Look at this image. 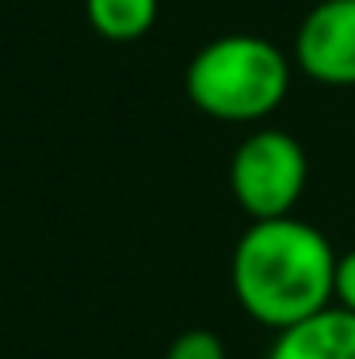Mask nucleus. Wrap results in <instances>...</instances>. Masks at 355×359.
I'll use <instances>...</instances> for the list:
<instances>
[{"mask_svg": "<svg viewBox=\"0 0 355 359\" xmlns=\"http://www.w3.org/2000/svg\"><path fill=\"white\" fill-rule=\"evenodd\" d=\"M291 57L260 35H222L188 62L183 88L207 118L260 123L291 92Z\"/></svg>", "mask_w": 355, "mask_h": 359, "instance_id": "nucleus-2", "label": "nucleus"}, {"mask_svg": "<svg viewBox=\"0 0 355 359\" xmlns=\"http://www.w3.org/2000/svg\"><path fill=\"white\" fill-rule=\"evenodd\" d=\"M267 359H355V313L328 306L275 332Z\"/></svg>", "mask_w": 355, "mask_h": 359, "instance_id": "nucleus-5", "label": "nucleus"}, {"mask_svg": "<svg viewBox=\"0 0 355 359\" xmlns=\"http://www.w3.org/2000/svg\"><path fill=\"white\" fill-rule=\"evenodd\" d=\"M165 359H225V344L210 329H188L168 344Z\"/></svg>", "mask_w": 355, "mask_h": 359, "instance_id": "nucleus-7", "label": "nucleus"}, {"mask_svg": "<svg viewBox=\"0 0 355 359\" xmlns=\"http://www.w3.org/2000/svg\"><path fill=\"white\" fill-rule=\"evenodd\" d=\"M160 0H84L92 31L107 42H138L153 31Z\"/></svg>", "mask_w": 355, "mask_h": 359, "instance_id": "nucleus-6", "label": "nucleus"}, {"mask_svg": "<svg viewBox=\"0 0 355 359\" xmlns=\"http://www.w3.org/2000/svg\"><path fill=\"white\" fill-rule=\"evenodd\" d=\"M336 252L317 226L283 215L260 218L241 233L230 260V283L256 325L283 332L333 306Z\"/></svg>", "mask_w": 355, "mask_h": 359, "instance_id": "nucleus-1", "label": "nucleus"}, {"mask_svg": "<svg viewBox=\"0 0 355 359\" xmlns=\"http://www.w3.org/2000/svg\"><path fill=\"white\" fill-rule=\"evenodd\" d=\"M294 65L325 88H355V0H317L294 35Z\"/></svg>", "mask_w": 355, "mask_h": 359, "instance_id": "nucleus-4", "label": "nucleus"}, {"mask_svg": "<svg viewBox=\"0 0 355 359\" xmlns=\"http://www.w3.org/2000/svg\"><path fill=\"white\" fill-rule=\"evenodd\" d=\"M333 306L355 313V249L336 256V279H333Z\"/></svg>", "mask_w": 355, "mask_h": 359, "instance_id": "nucleus-8", "label": "nucleus"}, {"mask_svg": "<svg viewBox=\"0 0 355 359\" xmlns=\"http://www.w3.org/2000/svg\"><path fill=\"white\" fill-rule=\"evenodd\" d=\"M309 184V157L302 142L286 130L264 126L233 149L230 191L252 222L294 215Z\"/></svg>", "mask_w": 355, "mask_h": 359, "instance_id": "nucleus-3", "label": "nucleus"}]
</instances>
